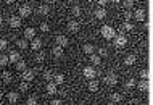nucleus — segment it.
I'll use <instances>...</instances> for the list:
<instances>
[{"instance_id":"f257e3e1","label":"nucleus","mask_w":153,"mask_h":105,"mask_svg":"<svg viewBox=\"0 0 153 105\" xmlns=\"http://www.w3.org/2000/svg\"><path fill=\"white\" fill-rule=\"evenodd\" d=\"M102 36L105 37V39H113V37L116 36V32H114V29L111 26L105 24V26H102Z\"/></svg>"},{"instance_id":"f03ea898","label":"nucleus","mask_w":153,"mask_h":105,"mask_svg":"<svg viewBox=\"0 0 153 105\" xmlns=\"http://www.w3.org/2000/svg\"><path fill=\"white\" fill-rule=\"evenodd\" d=\"M103 79H105V82L108 84V86H116V84H118V76L114 73H108Z\"/></svg>"},{"instance_id":"7ed1b4c3","label":"nucleus","mask_w":153,"mask_h":105,"mask_svg":"<svg viewBox=\"0 0 153 105\" xmlns=\"http://www.w3.org/2000/svg\"><path fill=\"white\" fill-rule=\"evenodd\" d=\"M113 39H114V45H116V47H124V45L127 44V37H126V36H123V34L114 36Z\"/></svg>"},{"instance_id":"20e7f679","label":"nucleus","mask_w":153,"mask_h":105,"mask_svg":"<svg viewBox=\"0 0 153 105\" xmlns=\"http://www.w3.org/2000/svg\"><path fill=\"white\" fill-rule=\"evenodd\" d=\"M82 73H84V76L87 79H95V76H97V71H95L92 66H85V68L82 70Z\"/></svg>"},{"instance_id":"39448f33","label":"nucleus","mask_w":153,"mask_h":105,"mask_svg":"<svg viewBox=\"0 0 153 105\" xmlns=\"http://www.w3.org/2000/svg\"><path fill=\"white\" fill-rule=\"evenodd\" d=\"M19 15H21V18H27L31 13H32V10H31V7L29 5H23V7H19Z\"/></svg>"},{"instance_id":"423d86ee","label":"nucleus","mask_w":153,"mask_h":105,"mask_svg":"<svg viewBox=\"0 0 153 105\" xmlns=\"http://www.w3.org/2000/svg\"><path fill=\"white\" fill-rule=\"evenodd\" d=\"M55 42H56V45H60V47H66V45L69 44L68 37H66V36H61V34L55 37Z\"/></svg>"},{"instance_id":"0eeeda50","label":"nucleus","mask_w":153,"mask_h":105,"mask_svg":"<svg viewBox=\"0 0 153 105\" xmlns=\"http://www.w3.org/2000/svg\"><path fill=\"white\" fill-rule=\"evenodd\" d=\"M32 79H34V71H31V70H23V81H26V82H31Z\"/></svg>"},{"instance_id":"6e6552de","label":"nucleus","mask_w":153,"mask_h":105,"mask_svg":"<svg viewBox=\"0 0 153 105\" xmlns=\"http://www.w3.org/2000/svg\"><path fill=\"white\" fill-rule=\"evenodd\" d=\"M132 18H135L137 21H145V18H147V15H145V10H137L135 13H132Z\"/></svg>"},{"instance_id":"1a4fd4ad","label":"nucleus","mask_w":153,"mask_h":105,"mask_svg":"<svg viewBox=\"0 0 153 105\" xmlns=\"http://www.w3.org/2000/svg\"><path fill=\"white\" fill-rule=\"evenodd\" d=\"M40 47H42V39H39V37L31 39V49L32 50H40Z\"/></svg>"},{"instance_id":"9d476101","label":"nucleus","mask_w":153,"mask_h":105,"mask_svg":"<svg viewBox=\"0 0 153 105\" xmlns=\"http://www.w3.org/2000/svg\"><path fill=\"white\" fill-rule=\"evenodd\" d=\"M8 23H10V28H21V18L19 16H11Z\"/></svg>"},{"instance_id":"9b49d317","label":"nucleus","mask_w":153,"mask_h":105,"mask_svg":"<svg viewBox=\"0 0 153 105\" xmlns=\"http://www.w3.org/2000/svg\"><path fill=\"white\" fill-rule=\"evenodd\" d=\"M52 53L55 58H61L63 57V47H60V45H55V47L52 49Z\"/></svg>"},{"instance_id":"f8f14e48","label":"nucleus","mask_w":153,"mask_h":105,"mask_svg":"<svg viewBox=\"0 0 153 105\" xmlns=\"http://www.w3.org/2000/svg\"><path fill=\"white\" fill-rule=\"evenodd\" d=\"M24 37H26V39H34L36 37V29L34 28H26L24 29Z\"/></svg>"},{"instance_id":"ddd939ff","label":"nucleus","mask_w":153,"mask_h":105,"mask_svg":"<svg viewBox=\"0 0 153 105\" xmlns=\"http://www.w3.org/2000/svg\"><path fill=\"white\" fill-rule=\"evenodd\" d=\"M82 52L87 53V55H92V53L95 52V47L92 44H84V45H82Z\"/></svg>"},{"instance_id":"4468645a","label":"nucleus","mask_w":153,"mask_h":105,"mask_svg":"<svg viewBox=\"0 0 153 105\" xmlns=\"http://www.w3.org/2000/svg\"><path fill=\"white\" fill-rule=\"evenodd\" d=\"M45 89H47V94H56V84L55 82H47V86H45Z\"/></svg>"},{"instance_id":"2eb2a0df","label":"nucleus","mask_w":153,"mask_h":105,"mask_svg":"<svg viewBox=\"0 0 153 105\" xmlns=\"http://www.w3.org/2000/svg\"><path fill=\"white\" fill-rule=\"evenodd\" d=\"M135 86H137L139 91H142V92H147L148 87H150V86H148V81H147V79H142V81H140L139 84H135Z\"/></svg>"},{"instance_id":"dca6fc26","label":"nucleus","mask_w":153,"mask_h":105,"mask_svg":"<svg viewBox=\"0 0 153 105\" xmlns=\"http://www.w3.org/2000/svg\"><path fill=\"white\" fill-rule=\"evenodd\" d=\"M68 31L69 32H77L79 31V23H76V21H69L68 23Z\"/></svg>"},{"instance_id":"f3484780","label":"nucleus","mask_w":153,"mask_h":105,"mask_svg":"<svg viewBox=\"0 0 153 105\" xmlns=\"http://www.w3.org/2000/svg\"><path fill=\"white\" fill-rule=\"evenodd\" d=\"M19 60V53L16 52V50H10V55H8V62H13L16 63Z\"/></svg>"},{"instance_id":"a211bd4d","label":"nucleus","mask_w":153,"mask_h":105,"mask_svg":"<svg viewBox=\"0 0 153 105\" xmlns=\"http://www.w3.org/2000/svg\"><path fill=\"white\" fill-rule=\"evenodd\" d=\"M135 62H137V58H135V55H127L126 58H124V65H126V66H132Z\"/></svg>"},{"instance_id":"6ab92c4d","label":"nucleus","mask_w":153,"mask_h":105,"mask_svg":"<svg viewBox=\"0 0 153 105\" xmlns=\"http://www.w3.org/2000/svg\"><path fill=\"white\" fill-rule=\"evenodd\" d=\"M53 82L58 86V84H63L65 82V74H61V73H58V74H53Z\"/></svg>"},{"instance_id":"aec40b11","label":"nucleus","mask_w":153,"mask_h":105,"mask_svg":"<svg viewBox=\"0 0 153 105\" xmlns=\"http://www.w3.org/2000/svg\"><path fill=\"white\" fill-rule=\"evenodd\" d=\"M8 100H10L11 104H16L19 100V95L18 92H8Z\"/></svg>"},{"instance_id":"412c9836","label":"nucleus","mask_w":153,"mask_h":105,"mask_svg":"<svg viewBox=\"0 0 153 105\" xmlns=\"http://www.w3.org/2000/svg\"><path fill=\"white\" fill-rule=\"evenodd\" d=\"M87 87H89L90 92H97V91H98V82L95 81V79H90V82H89Z\"/></svg>"},{"instance_id":"4be33fe9","label":"nucleus","mask_w":153,"mask_h":105,"mask_svg":"<svg viewBox=\"0 0 153 105\" xmlns=\"http://www.w3.org/2000/svg\"><path fill=\"white\" fill-rule=\"evenodd\" d=\"M94 15H95V18H97V20H103V18H105V15H106V11L103 10V8H97Z\"/></svg>"},{"instance_id":"5701e85b","label":"nucleus","mask_w":153,"mask_h":105,"mask_svg":"<svg viewBox=\"0 0 153 105\" xmlns=\"http://www.w3.org/2000/svg\"><path fill=\"white\" fill-rule=\"evenodd\" d=\"M37 11H39V15H42V16H47L48 13H50V10H48L47 5H40L39 8H37Z\"/></svg>"},{"instance_id":"b1692460","label":"nucleus","mask_w":153,"mask_h":105,"mask_svg":"<svg viewBox=\"0 0 153 105\" xmlns=\"http://www.w3.org/2000/svg\"><path fill=\"white\" fill-rule=\"evenodd\" d=\"M2 79H3V82H5V84L11 82V73H10V71H3V73H2Z\"/></svg>"},{"instance_id":"393cba45","label":"nucleus","mask_w":153,"mask_h":105,"mask_svg":"<svg viewBox=\"0 0 153 105\" xmlns=\"http://www.w3.org/2000/svg\"><path fill=\"white\" fill-rule=\"evenodd\" d=\"M15 68L18 70V71L26 70V62H24V60H18V62H16V66H15Z\"/></svg>"},{"instance_id":"a878e982","label":"nucleus","mask_w":153,"mask_h":105,"mask_svg":"<svg viewBox=\"0 0 153 105\" xmlns=\"http://www.w3.org/2000/svg\"><path fill=\"white\" fill-rule=\"evenodd\" d=\"M100 62H102V58L98 55H95V53L90 55V63H92V65H100Z\"/></svg>"},{"instance_id":"bb28decb","label":"nucleus","mask_w":153,"mask_h":105,"mask_svg":"<svg viewBox=\"0 0 153 105\" xmlns=\"http://www.w3.org/2000/svg\"><path fill=\"white\" fill-rule=\"evenodd\" d=\"M19 91H21V92H26L27 89H29V82H26V81H21V82H19Z\"/></svg>"},{"instance_id":"cd10ccee","label":"nucleus","mask_w":153,"mask_h":105,"mask_svg":"<svg viewBox=\"0 0 153 105\" xmlns=\"http://www.w3.org/2000/svg\"><path fill=\"white\" fill-rule=\"evenodd\" d=\"M123 100V95L118 94V92H114V94H111V102H121Z\"/></svg>"},{"instance_id":"c85d7f7f","label":"nucleus","mask_w":153,"mask_h":105,"mask_svg":"<svg viewBox=\"0 0 153 105\" xmlns=\"http://www.w3.org/2000/svg\"><path fill=\"white\" fill-rule=\"evenodd\" d=\"M7 65H8V57L0 53V66H7Z\"/></svg>"},{"instance_id":"c756f323","label":"nucleus","mask_w":153,"mask_h":105,"mask_svg":"<svg viewBox=\"0 0 153 105\" xmlns=\"http://www.w3.org/2000/svg\"><path fill=\"white\" fill-rule=\"evenodd\" d=\"M123 3H124V8H126V10H131V8L134 7V0H123Z\"/></svg>"},{"instance_id":"7c9ffc66","label":"nucleus","mask_w":153,"mask_h":105,"mask_svg":"<svg viewBox=\"0 0 153 105\" xmlns=\"http://www.w3.org/2000/svg\"><path fill=\"white\" fill-rule=\"evenodd\" d=\"M123 29H124V31H132V29H134V26H132V23H131V21H124Z\"/></svg>"},{"instance_id":"2f4dec72","label":"nucleus","mask_w":153,"mask_h":105,"mask_svg":"<svg viewBox=\"0 0 153 105\" xmlns=\"http://www.w3.org/2000/svg\"><path fill=\"white\" fill-rule=\"evenodd\" d=\"M44 79L47 82H50L52 79H53V73H52V71H45V73H44Z\"/></svg>"},{"instance_id":"473e14b6","label":"nucleus","mask_w":153,"mask_h":105,"mask_svg":"<svg viewBox=\"0 0 153 105\" xmlns=\"http://www.w3.org/2000/svg\"><path fill=\"white\" fill-rule=\"evenodd\" d=\"M16 45H18L19 49H26V47H27V40L19 39V40H16Z\"/></svg>"},{"instance_id":"72a5a7b5","label":"nucleus","mask_w":153,"mask_h":105,"mask_svg":"<svg viewBox=\"0 0 153 105\" xmlns=\"http://www.w3.org/2000/svg\"><path fill=\"white\" fill-rule=\"evenodd\" d=\"M126 87H127V89H134V87H135V79H127V82H126Z\"/></svg>"},{"instance_id":"f704fd0d","label":"nucleus","mask_w":153,"mask_h":105,"mask_svg":"<svg viewBox=\"0 0 153 105\" xmlns=\"http://www.w3.org/2000/svg\"><path fill=\"white\" fill-rule=\"evenodd\" d=\"M45 60V55H44V52H39V53H37V55H36V62H44Z\"/></svg>"},{"instance_id":"c9c22d12","label":"nucleus","mask_w":153,"mask_h":105,"mask_svg":"<svg viewBox=\"0 0 153 105\" xmlns=\"http://www.w3.org/2000/svg\"><path fill=\"white\" fill-rule=\"evenodd\" d=\"M73 16H81V8L79 7H73Z\"/></svg>"},{"instance_id":"e433bc0d","label":"nucleus","mask_w":153,"mask_h":105,"mask_svg":"<svg viewBox=\"0 0 153 105\" xmlns=\"http://www.w3.org/2000/svg\"><path fill=\"white\" fill-rule=\"evenodd\" d=\"M131 18H132V11H131V10H126V11H124V20L129 21Z\"/></svg>"},{"instance_id":"4c0bfd02","label":"nucleus","mask_w":153,"mask_h":105,"mask_svg":"<svg viewBox=\"0 0 153 105\" xmlns=\"http://www.w3.org/2000/svg\"><path fill=\"white\" fill-rule=\"evenodd\" d=\"M26 105H37V100H36L34 97H27V100H26Z\"/></svg>"},{"instance_id":"58836bf2","label":"nucleus","mask_w":153,"mask_h":105,"mask_svg":"<svg viewBox=\"0 0 153 105\" xmlns=\"http://www.w3.org/2000/svg\"><path fill=\"white\" fill-rule=\"evenodd\" d=\"M108 55V52H106V49H98V57H106Z\"/></svg>"},{"instance_id":"ea45409f","label":"nucleus","mask_w":153,"mask_h":105,"mask_svg":"<svg viewBox=\"0 0 153 105\" xmlns=\"http://www.w3.org/2000/svg\"><path fill=\"white\" fill-rule=\"evenodd\" d=\"M48 29H50V26H48L47 23H42V24H40V31H42V32H47Z\"/></svg>"},{"instance_id":"a19ab883","label":"nucleus","mask_w":153,"mask_h":105,"mask_svg":"<svg viewBox=\"0 0 153 105\" xmlns=\"http://www.w3.org/2000/svg\"><path fill=\"white\" fill-rule=\"evenodd\" d=\"M7 49V39H0V50Z\"/></svg>"},{"instance_id":"79ce46f5","label":"nucleus","mask_w":153,"mask_h":105,"mask_svg":"<svg viewBox=\"0 0 153 105\" xmlns=\"http://www.w3.org/2000/svg\"><path fill=\"white\" fill-rule=\"evenodd\" d=\"M140 78H142V79H147V78H148V71H147V70H142V71H140Z\"/></svg>"},{"instance_id":"37998d69","label":"nucleus","mask_w":153,"mask_h":105,"mask_svg":"<svg viewBox=\"0 0 153 105\" xmlns=\"http://www.w3.org/2000/svg\"><path fill=\"white\" fill-rule=\"evenodd\" d=\"M50 105H63V104H61V100L55 99V100H52V102H50Z\"/></svg>"},{"instance_id":"c03bdc74","label":"nucleus","mask_w":153,"mask_h":105,"mask_svg":"<svg viewBox=\"0 0 153 105\" xmlns=\"http://www.w3.org/2000/svg\"><path fill=\"white\" fill-rule=\"evenodd\" d=\"M110 0H98V5H102V7H105L106 3H108Z\"/></svg>"},{"instance_id":"a18cd8bd","label":"nucleus","mask_w":153,"mask_h":105,"mask_svg":"<svg viewBox=\"0 0 153 105\" xmlns=\"http://www.w3.org/2000/svg\"><path fill=\"white\" fill-rule=\"evenodd\" d=\"M45 2H47V3H55L56 0H45Z\"/></svg>"},{"instance_id":"49530a36","label":"nucleus","mask_w":153,"mask_h":105,"mask_svg":"<svg viewBox=\"0 0 153 105\" xmlns=\"http://www.w3.org/2000/svg\"><path fill=\"white\" fill-rule=\"evenodd\" d=\"M7 3H13V2H16V0H5Z\"/></svg>"},{"instance_id":"de8ad7c7","label":"nucleus","mask_w":153,"mask_h":105,"mask_svg":"<svg viewBox=\"0 0 153 105\" xmlns=\"http://www.w3.org/2000/svg\"><path fill=\"white\" fill-rule=\"evenodd\" d=\"M111 2H114V3H119V2H123V0H111Z\"/></svg>"},{"instance_id":"09e8293b","label":"nucleus","mask_w":153,"mask_h":105,"mask_svg":"<svg viewBox=\"0 0 153 105\" xmlns=\"http://www.w3.org/2000/svg\"><path fill=\"white\" fill-rule=\"evenodd\" d=\"M2 97H3V91L0 89V99H2Z\"/></svg>"},{"instance_id":"8fccbe9b","label":"nucleus","mask_w":153,"mask_h":105,"mask_svg":"<svg viewBox=\"0 0 153 105\" xmlns=\"http://www.w3.org/2000/svg\"><path fill=\"white\" fill-rule=\"evenodd\" d=\"M3 23V18H2V15H0V24H2Z\"/></svg>"},{"instance_id":"3c124183","label":"nucleus","mask_w":153,"mask_h":105,"mask_svg":"<svg viewBox=\"0 0 153 105\" xmlns=\"http://www.w3.org/2000/svg\"><path fill=\"white\" fill-rule=\"evenodd\" d=\"M66 2H76V0H66Z\"/></svg>"},{"instance_id":"603ef678","label":"nucleus","mask_w":153,"mask_h":105,"mask_svg":"<svg viewBox=\"0 0 153 105\" xmlns=\"http://www.w3.org/2000/svg\"><path fill=\"white\" fill-rule=\"evenodd\" d=\"M108 105H114V104H113V102H110V104H108Z\"/></svg>"},{"instance_id":"864d4df0","label":"nucleus","mask_w":153,"mask_h":105,"mask_svg":"<svg viewBox=\"0 0 153 105\" xmlns=\"http://www.w3.org/2000/svg\"><path fill=\"white\" fill-rule=\"evenodd\" d=\"M85 2H90V0H85Z\"/></svg>"},{"instance_id":"5fc2aeb1","label":"nucleus","mask_w":153,"mask_h":105,"mask_svg":"<svg viewBox=\"0 0 153 105\" xmlns=\"http://www.w3.org/2000/svg\"><path fill=\"white\" fill-rule=\"evenodd\" d=\"M29 2H32V0H29Z\"/></svg>"}]
</instances>
